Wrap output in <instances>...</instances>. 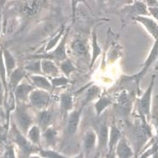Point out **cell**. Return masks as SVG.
<instances>
[{"instance_id":"cell-28","label":"cell","mask_w":158,"mask_h":158,"mask_svg":"<svg viewBox=\"0 0 158 158\" xmlns=\"http://www.w3.org/2000/svg\"><path fill=\"white\" fill-rule=\"evenodd\" d=\"M58 66L61 70V73L68 78H70L71 74L78 70L76 65L73 63V61L69 57H67L63 61H61L59 63Z\"/></svg>"},{"instance_id":"cell-40","label":"cell","mask_w":158,"mask_h":158,"mask_svg":"<svg viewBox=\"0 0 158 158\" xmlns=\"http://www.w3.org/2000/svg\"><path fill=\"white\" fill-rule=\"evenodd\" d=\"M8 0H0V9L1 10H3L5 6V4L7 3Z\"/></svg>"},{"instance_id":"cell-12","label":"cell","mask_w":158,"mask_h":158,"mask_svg":"<svg viewBox=\"0 0 158 158\" xmlns=\"http://www.w3.org/2000/svg\"><path fill=\"white\" fill-rule=\"evenodd\" d=\"M83 108L81 106L79 109L73 110L65 119V132L68 137H73L77 132Z\"/></svg>"},{"instance_id":"cell-44","label":"cell","mask_w":158,"mask_h":158,"mask_svg":"<svg viewBox=\"0 0 158 158\" xmlns=\"http://www.w3.org/2000/svg\"><path fill=\"white\" fill-rule=\"evenodd\" d=\"M133 1H136V0H133Z\"/></svg>"},{"instance_id":"cell-30","label":"cell","mask_w":158,"mask_h":158,"mask_svg":"<svg viewBox=\"0 0 158 158\" xmlns=\"http://www.w3.org/2000/svg\"><path fill=\"white\" fill-rule=\"evenodd\" d=\"M3 53H4V64H5L6 71H7V75L8 77H9L11 73L13 72V70L16 68V62H15V58L12 56V54L9 52V50L4 49L3 50Z\"/></svg>"},{"instance_id":"cell-25","label":"cell","mask_w":158,"mask_h":158,"mask_svg":"<svg viewBox=\"0 0 158 158\" xmlns=\"http://www.w3.org/2000/svg\"><path fill=\"white\" fill-rule=\"evenodd\" d=\"M101 95H102L101 87L98 86V85H92L86 90V93H85V99L82 104H81V106L85 107L86 104L92 103L93 101L98 100Z\"/></svg>"},{"instance_id":"cell-27","label":"cell","mask_w":158,"mask_h":158,"mask_svg":"<svg viewBox=\"0 0 158 158\" xmlns=\"http://www.w3.org/2000/svg\"><path fill=\"white\" fill-rule=\"evenodd\" d=\"M27 138L35 146H40L42 139V130L39 125H33L27 132Z\"/></svg>"},{"instance_id":"cell-8","label":"cell","mask_w":158,"mask_h":158,"mask_svg":"<svg viewBox=\"0 0 158 158\" xmlns=\"http://www.w3.org/2000/svg\"><path fill=\"white\" fill-rule=\"evenodd\" d=\"M121 14L124 17L133 19L139 15H150L148 5L142 0L133 1L132 4H126L121 9Z\"/></svg>"},{"instance_id":"cell-3","label":"cell","mask_w":158,"mask_h":158,"mask_svg":"<svg viewBox=\"0 0 158 158\" xmlns=\"http://www.w3.org/2000/svg\"><path fill=\"white\" fill-rule=\"evenodd\" d=\"M156 82V75L151 76L150 84L146 90L135 99V108L139 116L145 118L148 121L151 119V100H152V92Z\"/></svg>"},{"instance_id":"cell-9","label":"cell","mask_w":158,"mask_h":158,"mask_svg":"<svg viewBox=\"0 0 158 158\" xmlns=\"http://www.w3.org/2000/svg\"><path fill=\"white\" fill-rule=\"evenodd\" d=\"M17 127L23 134H27V131L33 125V119L23 104H18L15 111Z\"/></svg>"},{"instance_id":"cell-36","label":"cell","mask_w":158,"mask_h":158,"mask_svg":"<svg viewBox=\"0 0 158 158\" xmlns=\"http://www.w3.org/2000/svg\"><path fill=\"white\" fill-rule=\"evenodd\" d=\"M15 147L13 145H10L5 147V151H4V157H8V158H14L15 157Z\"/></svg>"},{"instance_id":"cell-6","label":"cell","mask_w":158,"mask_h":158,"mask_svg":"<svg viewBox=\"0 0 158 158\" xmlns=\"http://www.w3.org/2000/svg\"><path fill=\"white\" fill-rule=\"evenodd\" d=\"M97 127L95 129L98 135V150H97V156H106L108 153V143H109V134H110V126L108 125L107 121H103L98 122Z\"/></svg>"},{"instance_id":"cell-13","label":"cell","mask_w":158,"mask_h":158,"mask_svg":"<svg viewBox=\"0 0 158 158\" xmlns=\"http://www.w3.org/2000/svg\"><path fill=\"white\" fill-rule=\"evenodd\" d=\"M69 48L71 52L75 54L78 56L82 57H87L89 60H91L90 56V44L87 40L84 38L76 37L70 42Z\"/></svg>"},{"instance_id":"cell-43","label":"cell","mask_w":158,"mask_h":158,"mask_svg":"<svg viewBox=\"0 0 158 158\" xmlns=\"http://www.w3.org/2000/svg\"><path fill=\"white\" fill-rule=\"evenodd\" d=\"M155 69H158V60H157V62L156 63V66H155Z\"/></svg>"},{"instance_id":"cell-18","label":"cell","mask_w":158,"mask_h":158,"mask_svg":"<svg viewBox=\"0 0 158 158\" xmlns=\"http://www.w3.org/2000/svg\"><path fill=\"white\" fill-rule=\"evenodd\" d=\"M59 131L55 126H50L42 132V139L46 145V148L55 149L58 143Z\"/></svg>"},{"instance_id":"cell-41","label":"cell","mask_w":158,"mask_h":158,"mask_svg":"<svg viewBox=\"0 0 158 158\" xmlns=\"http://www.w3.org/2000/svg\"><path fill=\"white\" fill-rule=\"evenodd\" d=\"M105 2H106V0H96V3L98 6H102Z\"/></svg>"},{"instance_id":"cell-29","label":"cell","mask_w":158,"mask_h":158,"mask_svg":"<svg viewBox=\"0 0 158 158\" xmlns=\"http://www.w3.org/2000/svg\"><path fill=\"white\" fill-rule=\"evenodd\" d=\"M40 8V0H27L22 6V11L27 16H33L38 13Z\"/></svg>"},{"instance_id":"cell-20","label":"cell","mask_w":158,"mask_h":158,"mask_svg":"<svg viewBox=\"0 0 158 158\" xmlns=\"http://www.w3.org/2000/svg\"><path fill=\"white\" fill-rule=\"evenodd\" d=\"M34 89L35 87L33 84L21 82L14 91L15 98L19 103H25L27 101H28L30 93L33 92Z\"/></svg>"},{"instance_id":"cell-31","label":"cell","mask_w":158,"mask_h":158,"mask_svg":"<svg viewBox=\"0 0 158 158\" xmlns=\"http://www.w3.org/2000/svg\"><path fill=\"white\" fill-rule=\"evenodd\" d=\"M39 155L41 157L44 158H66V155L62 154L61 152L56 151L55 149L52 148H44L39 150Z\"/></svg>"},{"instance_id":"cell-24","label":"cell","mask_w":158,"mask_h":158,"mask_svg":"<svg viewBox=\"0 0 158 158\" xmlns=\"http://www.w3.org/2000/svg\"><path fill=\"white\" fill-rule=\"evenodd\" d=\"M27 73V72L24 67H18V68H15L10 74V75L8 77V81H9L8 85L13 92L15 91L16 86L22 82V80L26 77Z\"/></svg>"},{"instance_id":"cell-26","label":"cell","mask_w":158,"mask_h":158,"mask_svg":"<svg viewBox=\"0 0 158 158\" xmlns=\"http://www.w3.org/2000/svg\"><path fill=\"white\" fill-rule=\"evenodd\" d=\"M92 43H91V60H90V69H92V66L96 63L97 59L98 58L101 54H102V48L100 47L98 42V38H97V33L95 31H93L92 33Z\"/></svg>"},{"instance_id":"cell-16","label":"cell","mask_w":158,"mask_h":158,"mask_svg":"<svg viewBox=\"0 0 158 158\" xmlns=\"http://www.w3.org/2000/svg\"><path fill=\"white\" fill-rule=\"evenodd\" d=\"M132 21L141 24L154 40H158V22L151 15H139L132 19Z\"/></svg>"},{"instance_id":"cell-23","label":"cell","mask_w":158,"mask_h":158,"mask_svg":"<svg viewBox=\"0 0 158 158\" xmlns=\"http://www.w3.org/2000/svg\"><path fill=\"white\" fill-rule=\"evenodd\" d=\"M41 70L42 74L49 78L56 77L61 73L58 65L50 59H41Z\"/></svg>"},{"instance_id":"cell-1","label":"cell","mask_w":158,"mask_h":158,"mask_svg":"<svg viewBox=\"0 0 158 158\" xmlns=\"http://www.w3.org/2000/svg\"><path fill=\"white\" fill-rule=\"evenodd\" d=\"M127 126L130 135L129 138L132 141V146L135 152V157H138L148 141L152 139V130L149 124V121L145 118L141 116H139L133 123L127 122Z\"/></svg>"},{"instance_id":"cell-14","label":"cell","mask_w":158,"mask_h":158,"mask_svg":"<svg viewBox=\"0 0 158 158\" xmlns=\"http://www.w3.org/2000/svg\"><path fill=\"white\" fill-rule=\"evenodd\" d=\"M122 135L123 133L120 127L116 125L115 121H112V123L110 125L108 153L106 155V157H114V150Z\"/></svg>"},{"instance_id":"cell-34","label":"cell","mask_w":158,"mask_h":158,"mask_svg":"<svg viewBox=\"0 0 158 158\" xmlns=\"http://www.w3.org/2000/svg\"><path fill=\"white\" fill-rule=\"evenodd\" d=\"M27 72H29L31 74H42L41 70V60L40 59H32V62L29 64L24 67Z\"/></svg>"},{"instance_id":"cell-10","label":"cell","mask_w":158,"mask_h":158,"mask_svg":"<svg viewBox=\"0 0 158 158\" xmlns=\"http://www.w3.org/2000/svg\"><path fill=\"white\" fill-rule=\"evenodd\" d=\"M12 133L15 144L22 151L24 156H29L30 155L33 153V151H35V145L31 143L27 137H25V135L17 127V126L13 125Z\"/></svg>"},{"instance_id":"cell-32","label":"cell","mask_w":158,"mask_h":158,"mask_svg":"<svg viewBox=\"0 0 158 158\" xmlns=\"http://www.w3.org/2000/svg\"><path fill=\"white\" fill-rule=\"evenodd\" d=\"M0 80L4 85V87L5 89V92L8 91V75L5 64L4 60V53L3 49H0Z\"/></svg>"},{"instance_id":"cell-11","label":"cell","mask_w":158,"mask_h":158,"mask_svg":"<svg viewBox=\"0 0 158 158\" xmlns=\"http://www.w3.org/2000/svg\"><path fill=\"white\" fill-rule=\"evenodd\" d=\"M98 135L95 129L88 128L85 132L82 139V153L85 156H90L92 153H97Z\"/></svg>"},{"instance_id":"cell-19","label":"cell","mask_w":158,"mask_h":158,"mask_svg":"<svg viewBox=\"0 0 158 158\" xmlns=\"http://www.w3.org/2000/svg\"><path fill=\"white\" fill-rule=\"evenodd\" d=\"M29 81L31 84L34 85L35 88L42 89L51 92L53 90L50 78L43 74H31L29 75Z\"/></svg>"},{"instance_id":"cell-2","label":"cell","mask_w":158,"mask_h":158,"mask_svg":"<svg viewBox=\"0 0 158 158\" xmlns=\"http://www.w3.org/2000/svg\"><path fill=\"white\" fill-rule=\"evenodd\" d=\"M158 60V40H155L154 44L151 48V52L148 55L147 58L144 61L143 64V68L140 70L139 73L133 74V75H129V76H126L122 79V81L125 82H132L135 85L137 90V95H140V81H142L143 76L147 74L148 70L151 68L153 64L157 62Z\"/></svg>"},{"instance_id":"cell-4","label":"cell","mask_w":158,"mask_h":158,"mask_svg":"<svg viewBox=\"0 0 158 158\" xmlns=\"http://www.w3.org/2000/svg\"><path fill=\"white\" fill-rule=\"evenodd\" d=\"M133 92L123 89L118 92L114 98V108L116 113L124 119H128L135 104Z\"/></svg>"},{"instance_id":"cell-39","label":"cell","mask_w":158,"mask_h":158,"mask_svg":"<svg viewBox=\"0 0 158 158\" xmlns=\"http://www.w3.org/2000/svg\"><path fill=\"white\" fill-rule=\"evenodd\" d=\"M4 92H5V89L4 87V85L0 80V105H2L4 101Z\"/></svg>"},{"instance_id":"cell-37","label":"cell","mask_w":158,"mask_h":158,"mask_svg":"<svg viewBox=\"0 0 158 158\" xmlns=\"http://www.w3.org/2000/svg\"><path fill=\"white\" fill-rule=\"evenodd\" d=\"M150 15L158 22V7H148Z\"/></svg>"},{"instance_id":"cell-15","label":"cell","mask_w":158,"mask_h":158,"mask_svg":"<svg viewBox=\"0 0 158 158\" xmlns=\"http://www.w3.org/2000/svg\"><path fill=\"white\" fill-rule=\"evenodd\" d=\"M74 95L69 92H62L59 97V110L63 121L71 111L74 110Z\"/></svg>"},{"instance_id":"cell-5","label":"cell","mask_w":158,"mask_h":158,"mask_svg":"<svg viewBox=\"0 0 158 158\" xmlns=\"http://www.w3.org/2000/svg\"><path fill=\"white\" fill-rule=\"evenodd\" d=\"M69 30H66V33H64V35L62 38V40H60L59 44L55 48H53L51 50V52H46L43 54H37V55L30 56L28 59H50L56 63H60L61 61H63L65 58L68 57V53H67V40L69 36Z\"/></svg>"},{"instance_id":"cell-35","label":"cell","mask_w":158,"mask_h":158,"mask_svg":"<svg viewBox=\"0 0 158 158\" xmlns=\"http://www.w3.org/2000/svg\"><path fill=\"white\" fill-rule=\"evenodd\" d=\"M80 4H85L87 7H89L86 0H71V15H72L73 22H74L75 14H76V10H77L78 5Z\"/></svg>"},{"instance_id":"cell-22","label":"cell","mask_w":158,"mask_h":158,"mask_svg":"<svg viewBox=\"0 0 158 158\" xmlns=\"http://www.w3.org/2000/svg\"><path fill=\"white\" fill-rule=\"evenodd\" d=\"M53 120H54V112L51 110L49 108L40 110L37 114V125L40 126L42 132L52 125Z\"/></svg>"},{"instance_id":"cell-17","label":"cell","mask_w":158,"mask_h":158,"mask_svg":"<svg viewBox=\"0 0 158 158\" xmlns=\"http://www.w3.org/2000/svg\"><path fill=\"white\" fill-rule=\"evenodd\" d=\"M114 157L131 158L135 157V152L133 151L132 144L129 143L127 137L123 134L119 140L114 150Z\"/></svg>"},{"instance_id":"cell-38","label":"cell","mask_w":158,"mask_h":158,"mask_svg":"<svg viewBox=\"0 0 158 158\" xmlns=\"http://www.w3.org/2000/svg\"><path fill=\"white\" fill-rule=\"evenodd\" d=\"M106 1H108L110 4H120V3H122V4H124V5L132 4V2H133V0H106Z\"/></svg>"},{"instance_id":"cell-42","label":"cell","mask_w":158,"mask_h":158,"mask_svg":"<svg viewBox=\"0 0 158 158\" xmlns=\"http://www.w3.org/2000/svg\"><path fill=\"white\" fill-rule=\"evenodd\" d=\"M2 10L0 9V34H1V30H2Z\"/></svg>"},{"instance_id":"cell-21","label":"cell","mask_w":158,"mask_h":158,"mask_svg":"<svg viewBox=\"0 0 158 158\" xmlns=\"http://www.w3.org/2000/svg\"><path fill=\"white\" fill-rule=\"evenodd\" d=\"M113 104H114V98H112L110 96L105 93L102 94L98 99L96 100V103L94 104L96 117L99 118L103 112Z\"/></svg>"},{"instance_id":"cell-7","label":"cell","mask_w":158,"mask_h":158,"mask_svg":"<svg viewBox=\"0 0 158 158\" xmlns=\"http://www.w3.org/2000/svg\"><path fill=\"white\" fill-rule=\"evenodd\" d=\"M28 101L33 108L39 111L42 110L49 107L52 101V92L35 88L30 93Z\"/></svg>"},{"instance_id":"cell-33","label":"cell","mask_w":158,"mask_h":158,"mask_svg":"<svg viewBox=\"0 0 158 158\" xmlns=\"http://www.w3.org/2000/svg\"><path fill=\"white\" fill-rule=\"evenodd\" d=\"M50 80L52 81V87L54 88H61V87H64L67 86L71 83L70 78L66 77L65 75H58L56 77L50 78Z\"/></svg>"}]
</instances>
